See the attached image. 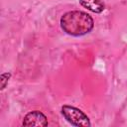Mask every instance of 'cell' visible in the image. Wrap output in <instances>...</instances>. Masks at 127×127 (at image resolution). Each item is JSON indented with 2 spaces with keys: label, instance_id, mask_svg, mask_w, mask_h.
<instances>
[{
  "label": "cell",
  "instance_id": "cell-1",
  "mask_svg": "<svg viewBox=\"0 0 127 127\" xmlns=\"http://www.w3.org/2000/svg\"><path fill=\"white\" fill-rule=\"evenodd\" d=\"M60 23L64 32L74 37L83 36L93 28V19L82 11H70L64 14Z\"/></svg>",
  "mask_w": 127,
  "mask_h": 127
},
{
  "label": "cell",
  "instance_id": "cell-3",
  "mask_svg": "<svg viewBox=\"0 0 127 127\" xmlns=\"http://www.w3.org/2000/svg\"><path fill=\"white\" fill-rule=\"evenodd\" d=\"M23 126H47L48 119L41 111H32L26 114L23 119Z\"/></svg>",
  "mask_w": 127,
  "mask_h": 127
},
{
  "label": "cell",
  "instance_id": "cell-5",
  "mask_svg": "<svg viewBox=\"0 0 127 127\" xmlns=\"http://www.w3.org/2000/svg\"><path fill=\"white\" fill-rule=\"evenodd\" d=\"M10 76H11V74L8 73V72L3 73V74L1 75V77H0V81H1V89H4V88L6 87V84H7L8 80H9V77H10Z\"/></svg>",
  "mask_w": 127,
  "mask_h": 127
},
{
  "label": "cell",
  "instance_id": "cell-2",
  "mask_svg": "<svg viewBox=\"0 0 127 127\" xmlns=\"http://www.w3.org/2000/svg\"><path fill=\"white\" fill-rule=\"evenodd\" d=\"M62 114L71 125L81 127L90 126L89 118L87 117V115L76 107L64 105L62 107Z\"/></svg>",
  "mask_w": 127,
  "mask_h": 127
},
{
  "label": "cell",
  "instance_id": "cell-4",
  "mask_svg": "<svg viewBox=\"0 0 127 127\" xmlns=\"http://www.w3.org/2000/svg\"><path fill=\"white\" fill-rule=\"evenodd\" d=\"M82 7L93 13H101L104 10V4L101 0H79Z\"/></svg>",
  "mask_w": 127,
  "mask_h": 127
}]
</instances>
